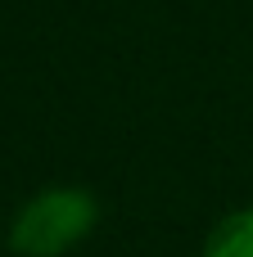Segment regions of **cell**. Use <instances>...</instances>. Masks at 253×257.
<instances>
[{
	"mask_svg": "<svg viewBox=\"0 0 253 257\" xmlns=\"http://www.w3.org/2000/svg\"><path fill=\"white\" fill-rule=\"evenodd\" d=\"M100 221V199L81 185H45L9 221V248L18 257H63Z\"/></svg>",
	"mask_w": 253,
	"mask_h": 257,
	"instance_id": "6da1fadb",
	"label": "cell"
},
{
	"mask_svg": "<svg viewBox=\"0 0 253 257\" xmlns=\"http://www.w3.org/2000/svg\"><path fill=\"white\" fill-rule=\"evenodd\" d=\"M199 257H253V208L226 212V217L208 230Z\"/></svg>",
	"mask_w": 253,
	"mask_h": 257,
	"instance_id": "7a4b0ae2",
	"label": "cell"
}]
</instances>
